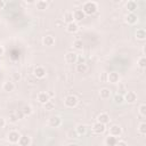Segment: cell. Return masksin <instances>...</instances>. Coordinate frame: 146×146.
<instances>
[{"label": "cell", "instance_id": "cell-1", "mask_svg": "<svg viewBox=\"0 0 146 146\" xmlns=\"http://www.w3.org/2000/svg\"><path fill=\"white\" fill-rule=\"evenodd\" d=\"M82 11L84 15H92L97 11V3L95 1H87L82 6Z\"/></svg>", "mask_w": 146, "mask_h": 146}, {"label": "cell", "instance_id": "cell-2", "mask_svg": "<svg viewBox=\"0 0 146 146\" xmlns=\"http://www.w3.org/2000/svg\"><path fill=\"white\" fill-rule=\"evenodd\" d=\"M78 103H79V99H78V97L74 96V95H68V96H66L65 99H64V104H65V106L68 107V108L75 107V106L78 105Z\"/></svg>", "mask_w": 146, "mask_h": 146}, {"label": "cell", "instance_id": "cell-3", "mask_svg": "<svg viewBox=\"0 0 146 146\" xmlns=\"http://www.w3.org/2000/svg\"><path fill=\"white\" fill-rule=\"evenodd\" d=\"M105 130H106V125L103 124V123H100V122H98V121L92 124V131L96 135H102V133L105 132Z\"/></svg>", "mask_w": 146, "mask_h": 146}, {"label": "cell", "instance_id": "cell-4", "mask_svg": "<svg viewBox=\"0 0 146 146\" xmlns=\"http://www.w3.org/2000/svg\"><path fill=\"white\" fill-rule=\"evenodd\" d=\"M124 22L129 25H133L138 22V16L135 14V13H128L125 16H124Z\"/></svg>", "mask_w": 146, "mask_h": 146}, {"label": "cell", "instance_id": "cell-5", "mask_svg": "<svg viewBox=\"0 0 146 146\" xmlns=\"http://www.w3.org/2000/svg\"><path fill=\"white\" fill-rule=\"evenodd\" d=\"M124 102H127L128 104H133L137 100V94L135 91H127L124 95Z\"/></svg>", "mask_w": 146, "mask_h": 146}, {"label": "cell", "instance_id": "cell-6", "mask_svg": "<svg viewBox=\"0 0 146 146\" xmlns=\"http://www.w3.org/2000/svg\"><path fill=\"white\" fill-rule=\"evenodd\" d=\"M33 74H34V76L36 79H43L46 76L47 72H46V68L43 66H36L34 68V71H33Z\"/></svg>", "mask_w": 146, "mask_h": 146}, {"label": "cell", "instance_id": "cell-7", "mask_svg": "<svg viewBox=\"0 0 146 146\" xmlns=\"http://www.w3.org/2000/svg\"><path fill=\"white\" fill-rule=\"evenodd\" d=\"M62 124V117L58 115H54L49 119V125L51 128H58Z\"/></svg>", "mask_w": 146, "mask_h": 146}, {"label": "cell", "instance_id": "cell-8", "mask_svg": "<svg viewBox=\"0 0 146 146\" xmlns=\"http://www.w3.org/2000/svg\"><path fill=\"white\" fill-rule=\"evenodd\" d=\"M19 137H21V135H19V132L16 131V130L9 131V133H8V140H9V143H13V144L18 143Z\"/></svg>", "mask_w": 146, "mask_h": 146}, {"label": "cell", "instance_id": "cell-9", "mask_svg": "<svg viewBox=\"0 0 146 146\" xmlns=\"http://www.w3.org/2000/svg\"><path fill=\"white\" fill-rule=\"evenodd\" d=\"M65 60L66 63L68 64H74L78 62V54L73 52V51H68L66 55H65Z\"/></svg>", "mask_w": 146, "mask_h": 146}, {"label": "cell", "instance_id": "cell-10", "mask_svg": "<svg viewBox=\"0 0 146 146\" xmlns=\"http://www.w3.org/2000/svg\"><path fill=\"white\" fill-rule=\"evenodd\" d=\"M120 81V75L117 72H110L107 73V82L110 83H117Z\"/></svg>", "mask_w": 146, "mask_h": 146}, {"label": "cell", "instance_id": "cell-11", "mask_svg": "<svg viewBox=\"0 0 146 146\" xmlns=\"http://www.w3.org/2000/svg\"><path fill=\"white\" fill-rule=\"evenodd\" d=\"M121 133H122V129H121L120 125L113 124V125L110 128V135H111V136H113V137H119Z\"/></svg>", "mask_w": 146, "mask_h": 146}, {"label": "cell", "instance_id": "cell-12", "mask_svg": "<svg viewBox=\"0 0 146 146\" xmlns=\"http://www.w3.org/2000/svg\"><path fill=\"white\" fill-rule=\"evenodd\" d=\"M42 43H43V46H46V47H51V46H54V43H55V38H54L52 35H50V34L44 35V36L42 38Z\"/></svg>", "mask_w": 146, "mask_h": 146}, {"label": "cell", "instance_id": "cell-13", "mask_svg": "<svg viewBox=\"0 0 146 146\" xmlns=\"http://www.w3.org/2000/svg\"><path fill=\"white\" fill-rule=\"evenodd\" d=\"M49 100H50V97H49L48 92H44V91L39 92V95H38V102H39L40 104L44 105V104H46L47 102H49Z\"/></svg>", "mask_w": 146, "mask_h": 146}, {"label": "cell", "instance_id": "cell-14", "mask_svg": "<svg viewBox=\"0 0 146 146\" xmlns=\"http://www.w3.org/2000/svg\"><path fill=\"white\" fill-rule=\"evenodd\" d=\"M137 7H138V5L135 0H129L128 2H125V9L128 10V13H135Z\"/></svg>", "mask_w": 146, "mask_h": 146}, {"label": "cell", "instance_id": "cell-15", "mask_svg": "<svg viewBox=\"0 0 146 146\" xmlns=\"http://www.w3.org/2000/svg\"><path fill=\"white\" fill-rule=\"evenodd\" d=\"M84 17H86V15H84V13L82 11V9H75V10L73 11L74 22H80V21H82Z\"/></svg>", "mask_w": 146, "mask_h": 146}, {"label": "cell", "instance_id": "cell-16", "mask_svg": "<svg viewBox=\"0 0 146 146\" xmlns=\"http://www.w3.org/2000/svg\"><path fill=\"white\" fill-rule=\"evenodd\" d=\"M97 121L106 125V124H107V123L110 122V115H108L107 113L103 112V113H100V114H99V115L97 116Z\"/></svg>", "mask_w": 146, "mask_h": 146}, {"label": "cell", "instance_id": "cell-17", "mask_svg": "<svg viewBox=\"0 0 146 146\" xmlns=\"http://www.w3.org/2000/svg\"><path fill=\"white\" fill-rule=\"evenodd\" d=\"M18 144H19V146H30V144H31V137L27 136V135L21 136L19 137V140H18Z\"/></svg>", "mask_w": 146, "mask_h": 146}, {"label": "cell", "instance_id": "cell-18", "mask_svg": "<svg viewBox=\"0 0 146 146\" xmlns=\"http://www.w3.org/2000/svg\"><path fill=\"white\" fill-rule=\"evenodd\" d=\"M66 31L68 33H75L79 31V25L76 22H72V23H68L66 25Z\"/></svg>", "mask_w": 146, "mask_h": 146}, {"label": "cell", "instance_id": "cell-19", "mask_svg": "<svg viewBox=\"0 0 146 146\" xmlns=\"http://www.w3.org/2000/svg\"><path fill=\"white\" fill-rule=\"evenodd\" d=\"M2 89H3V91H6V92H11V91H14V89H15V84H14L13 81H6V82L3 83V86H2Z\"/></svg>", "mask_w": 146, "mask_h": 146}, {"label": "cell", "instance_id": "cell-20", "mask_svg": "<svg viewBox=\"0 0 146 146\" xmlns=\"http://www.w3.org/2000/svg\"><path fill=\"white\" fill-rule=\"evenodd\" d=\"M99 97L102 99H108L111 97V90L107 88H102L99 90Z\"/></svg>", "mask_w": 146, "mask_h": 146}, {"label": "cell", "instance_id": "cell-21", "mask_svg": "<svg viewBox=\"0 0 146 146\" xmlns=\"http://www.w3.org/2000/svg\"><path fill=\"white\" fill-rule=\"evenodd\" d=\"M48 5H49V2H48V1H44V0H38V1L35 2V7H36V9H39V10H44V9H47V8H48Z\"/></svg>", "mask_w": 146, "mask_h": 146}, {"label": "cell", "instance_id": "cell-22", "mask_svg": "<svg viewBox=\"0 0 146 146\" xmlns=\"http://www.w3.org/2000/svg\"><path fill=\"white\" fill-rule=\"evenodd\" d=\"M116 143H117L116 137H113V136H111V135H108V136L106 137V139H105L106 146H115Z\"/></svg>", "mask_w": 146, "mask_h": 146}, {"label": "cell", "instance_id": "cell-23", "mask_svg": "<svg viewBox=\"0 0 146 146\" xmlns=\"http://www.w3.org/2000/svg\"><path fill=\"white\" fill-rule=\"evenodd\" d=\"M75 70H76L78 73H86L87 70H88V66H87L86 63H78Z\"/></svg>", "mask_w": 146, "mask_h": 146}, {"label": "cell", "instance_id": "cell-24", "mask_svg": "<svg viewBox=\"0 0 146 146\" xmlns=\"http://www.w3.org/2000/svg\"><path fill=\"white\" fill-rule=\"evenodd\" d=\"M74 130L76 131L78 136H83V135L87 132V127H86L84 124H78Z\"/></svg>", "mask_w": 146, "mask_h": 146}, {"label": "cell", "instance_id": "cell-25", "mask_svg": "<svg viewBox=\"0 0 146 146\" xmlns=\"http://www.w3.org/2000/svg\"><path fill=\"white\" fill-rule=\"evenodd\" d=\"M136 38L138 40H145L146 39V31L144 29H138L136 32Z\"/></svg>", "mask_w": 146, "mask_h": 146}, {"label": "cell", "instance_id": "cell-26", "mask_svg": "<svg viewBox=\"0 0 146 146\" xmlns=\"http://www.w3.org/2000/svg\"><path fill=\"white\" fill-rule=\"evenodd\" d=\"M64 21L68 24V23H72V22H74V18H73V13H71V11H66L65 14H64Z\"/></svg>", "mask_w": 146, "mask_h": 146}, {"label": "cell", "instance_id": "cell-27", "mask_svg": "<svg viewBox=\"0 0 146 146\" xmlns=\"http://www.w3.org/2000/svg\"><path fill=\"white\" fill-rule=\"evenodd\" d=\"M22 112H23L24 116H27V115H31V114H32L33 108H32V106H30V105H25V106L22 108Z\"/></svg>", "mask_w": 146, "mask_h": 146}, {"label": "cell", "instance_id": "cell-28", "mask_svg": "<svg viewBox=\"0 0 146 146\" xmlns=\"http://www.w3.org/2000/svg\"><path fill=\"white\" fill-rule=\"evenodd\" d=\"M73 47H74V49H76V50H82V48H83V42H82V40H80V39L75 40V41L73 42Z\"/></svg>", "mask_w": 146, "mask_h": 146}, {"label": "cell", "instance_id": "cell-29", "mask_svg": "<svg viewBox=\"0 0 146 146\" xmlns=\"http://www.w3.org/2000/svg\"><path fill=\"white\" fill-rule=\"evenodd\" d=\"M114 103L115 104H123L124 103V97H123V95H120V94H116L115 96H114Z\"/></svg>", "mask_w": 146, "mask_h": 146}, {"label": "cell", "instance_id": "cell-30", "mask_svg": "<svg viewBox=\"0 0 146 146\" xmlns=\"http://www.w3.org/2000/svg\"><path fill=\"white\" fill-rule=\"evenodd\" d=\"M137 64H138V66H139L140 68H145V67H146V57H145V56L139 57Z\"/></svg>", "mask_w": 146, "mask_h": 146}, {"label": "cell", "instance_id": "cell-31", "mask_svg": "<svg viewBox=\"0 0 146 146\" xmlns=\"http://www.w3.org/2000/svg\"><path fill=\"white\" fill-rule=\"evenodd\" d=\"M138 131L140 135H146V123L145 122H140L138 125Z\"/></svg>", "mask_w": 146, "mask_h": 146}, {"label": "cell", "instance_id": "cell-32", "mask_svg": "<svg viewBox=\"0 0 146 146\" xmlns=\"http://www.w3.org/2000/svg\"><path fill=\"white\" fill-rule=\"evenodd\" d=\"M43 106H44V110H47V111H51V110H54V108H55V104H54L51 100L47 102Z\"/></svg>", "mask_w": 146, "mask_h": 146}, {"label": "cell", "instance_id": "cell-33", "mask_svg": "<svg viewBox=\"0 0 146 146\" xmlns=\"http://www.w3.org/2000/svg\"><path fill=\"white\" fill-rule=\"evenodd\" d=\"M139 114L141 115V116H146V104H140V106H139Z\"/></svg>", "mask_w": 146, "mask_h": 146}, {"label": "cell", "instance_id": "cell-34", "mask_svg": "<svg viewBox=\"0 0 146 146\" xmlns=\"http://www.w3.org/2000/svg\"><path fill=\"white\" fill-rule=\"evenodd\" d=\"M18 120H19V119H18L16 112H14V113H11V114L9 115V121H10V122H16V121H18Z\"/></svg>", "mask_w": 146, "mask_h": 146}, {"label": "cell", "instance_id": "cell-35", "mask_svg": "<svg viewBox=\"0 0 146 146\" xmlns=\"http://www.w3.org/2000/svg\"><path fill=\"white\" fill-rule=\"evenodd\" d=\"M13 79H14V81H18V80H21V73H18V72L13 73Z\"/></svg>", "mask_w": 146, "mask_h": 146}, {"label": "cell", "instance_id": "cell-36", "mask_svg": "<svg viewBox=\"0 0 146 146\" xmlns=\"http://www.w3.org/2000/svg\"><path fill=\"white\" fill-rule=\"evenodd\" d=\"M68 137H70V138H76V137H78L76 131H75V130H71V131H68Z\"/></svg>", "mask_w": 146, "mask_h": 146}, {"label": "cell", "instance_id": "cell-37", "mask_svg": "<svg viewBox=\"0 0 146 146\" xmlns=\"http://www.w3.org/2000/svg\"><path fill=\"white\" fill-rule=\"evenodd\" d=\"M115 146H128V145H127V143L123 141V140H117V143L115 144Z\"/></svg>", "mask_w": 146, "mask_h": 146}, {"label": "cell", "instance_id": "cell-38", "mask_svg": "<svg viewBox=\"0 0 146 146\" xmlns=\"http://www.w3.org/2000/svg\"><path fill=\"white\" fill-rule=\"evenodd\" d=\"M6 125V120L3 117H0V128H3Z\"/></svg>", "mask_w": 146, "mask_h": 146}, {"label": "cell", "instance_id": "cell-39", "mask_svg": "<svg viewBox=\"0 0 146 146\" xmlns=\"http://www.w3.org/2000/svg\"><path fill=\"white\" fill-rule=\"evenodd\" d=\"M100 80L102 81H107V73H103L102 76H100Z\"/></svg>", "mask_w": 146, "mask_h": 146}, {"label": "cell", "instance_id": "cell-40", "mask_svg": "<svg viewBox=\"0 0 146 146\" xmlns=\"http://www.w3.org/2000/svg\"><path fill=\"white\" fill-rule=\"evenodd\" d=\"M5 6H6V1L0 0V9H3V8H5Z\"/></svg>", "mask_w": 146, "mask_h": 146}, {"label": "cell", "instance_id": "cell-41", "mask_svg": "<svg viewBox=\"0 0 146 146\" xmlns=\"http://www.w3.org/2000/svg\"><path fill=\"white\" fill-rule=\"evenodd\" d=\"M3 51H5V50H3V48L0 46V56H1V55H3Z\"/></svg>", "mask_w": 146, "mask_h": 146}]
</instances>
